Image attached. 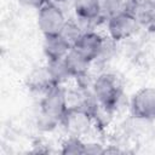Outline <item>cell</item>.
Wrapping results in <instances>:
<instances>
[{"label":"cell","mask_w":155,"mask_h":155,"mask_svg":"<svg viewBox=\"0 0 155 155\" xmlns=\"http://www.w3.org/2000/svg\"><path fill=\"white\" fill-rule=\"evenodd\" d=\"M91 92L97 105L104 111L111 113L119 105L122 96V87L114 74L103 73L93 80Z\"/></svg>","instance_id":"cell-1"},{"label":"cell","mask_w":155,"mask_h":155,"mask_svg":"<svg viewBox=\"0 0 155 155\" xmlns=\"http://www.w3.org/2000/svg\"><path fill=\"white\" fill-rule=\"evenodd\" d=\"M69 108L67 88L61 85H54L42 93V98L39 105V113L44 116L61 124L62 117Z\"/></svg>","instance_id":"cell-2"},{"label":"cell","mask_w":155,"mask_h":155,"mask_svg":"<svg viewBox=\"0 0 155 155\" xmlns=\"http://www.w3.org/2000/svg\"><path fill=\"white\" fill-rule=\"evenodd\" d=\"M63 130L68 136L82 138L96 125L93 114L84 107H69L61 120Z\"/></svg>","instance_id":"cell-3"},{"label":"cell","mask_w":155,"mask_h":155,"mask_svg":"<svg viewBox=\"0 0 155 155\" xmlns=\"http://www.w3.org/2000/svg\"><path fill=\"white\" fill-rule=\"evenodd\" d=\"M38 27L44 36L59 34L68 18L57 2L47 1L38 10Z\"/></svg>","instance_id":"cell-4"},{"label":"cell","mask_w":155,"mask_h":155,"mask_svg":"<svg viewBox=\"0 0 155 155\" xmlns=\"http://www.w3.org/2000/svg\"><path fill=\"white\" fill-rule=\"evenodd\" d=\"M108 38L114 41H124L132 38L139 29V22L128 12L122 11L105 21Z\"/></svg>","instance_id":"cell-5"},{"label":"cell","mask_w":155,"mask_h":155,"mask_svg":"<svg viewBox=\"0 0 155 155\" xmlns=\"http://www.w3.org/2000/svg\"><path fill=\"white\" fill-rule=\"evenodd\" d=\"M131 113L143 121L155 120V87H143L131 98Z\"/></svg>","instance_id":"cell-6"},{"label":"cell","mask_w":155,"mask_h":155,"mask_svg":"<svg viewBox=\"0 0 155 155\" xmlns=\"http://www.w3.org/2000/svg\"><path fill=\"white\" fill-rule=\"evenodd\" d=\"M105 44L107 41L104 36H102L94 29H87L80 36L74 47L93 63L104 53Z\"/></svg>","instance_id":"cell-7"},{"label":"cell","mask_w":155,"mask_h":155,"mask_svg":"<svg viewBox=\"0 0 155 155\" xmlns=\"http://www.w3.org/2000/svg\"><path fill=\"white\" fill-rule=\"evenodd\" d=\"M71 6L76 19L84 25V28L86 24L90 27L94 23L102 22L99 0H71Z\"/></svg>","instance_id":"cell-8"},{"label":"cell","mask_w":155,"mask_h":155,"mask_svg":"<svg viewBox=\"0 0 155 155\" xmlns=\"http://www.w3.org/2000/svg\"><path fill=\"white\" fill-rule=\"evenodd\" d=\"M71 48V45L61 34L44 36L42 51L47 61L63 59Z\"/></svg>","instance_id":"cell-9"},{"label":"cell","mask_w":155,"mask_h":155,"mask_svg":"<svg viewBox=\"0 0 155 155\" xmlns=\"http://www.w3.org/2000/svg\"><path fill=\"white\" fill-rule=\"evenodd\" d=\"M64 62L71 74L73 78L75 79H82L87 75L90 67L92 62L86 58L80 51H78L75 47H73L68 54L64 57Z\"/></svg>","instance_id":"cell-10"},{"label":"cell","mask_w":155,"mask_h":155,"mask_svg":"<svg viewBox=\"0 0 155 155\" xmlns=\"http://www.w3.org/2000/svg\"><path fill=\"white\" fill-rule=\"evenodd\" d=\"M153 0H126L125 11L133 16L140 25H148L153 11Z\"/></svg>","instance_id":"cell-11"},{"label":"cell","mask_w":155,"mask_h":155,"mask_svg":"<svg viewBox=\"0 0 155 155\" xmlns=\"http://www.w3.org/2000/svg\"><path fill=\"white\" fill-rule=\"evenodd\" d=\"M28 86L30 90L40 93H45L48 88L54 86L46 65L40 67L34 71H31V74L28 76Z\"/></svg>","instance_id":"cell-12"},{"label":"cell","mask_w":155,"mask_h":155,"mask_svg":"<svg viewBox=\"0 0 155 155\" xmlns=\"http://www.w3.org/2000/svg\"><path fill=\"white\" fill-rule=\"evenodd\" d=\"M46 68H47L48 74L54 85L64 86V84H67L70 79H73V76L64 62V58L56 59V61H47Z\"/></svg>","instance_id":"cell-13"},{"label":"cell","mask_w":155,"mask_h":155,"mask_svg":"<svg viewBox=\"0 0 155 155\" xmlns=\"http://www.w3.org/2000/svg\"><path fill=\"white\" fill-rule=\"evenodd\" d=\"M85 30L86 29L84 28V25L78 19L76 21L75 19H68L59 34L71 45V47H74Z\"/></svg>","instance_id":"cell-14"},{"label":"cell","mask_w":155,"mask_h":155,"mask_svg":"<svg viewBox=\"0 0 155 155\" xmlns=\"http://www.w3.org/2000/svg\"><path fill=\"white\" fill-rule=\"evenodd\" d=\"M126 0H99L101 8V19L105 23L110 17L125 11Z\"/></svg>","instance_id":"cell-15"},{"label":"cell","mask_w":155,"mask_h":155,"mask_svg":"<svg viewBox=\"0 0 155 155\" xmlns=\"http://www.w3.org/2000/svg\"><path fill=\"white\" fill-rule=\"evenodd\" d=\"M84 144L85 142L80 137L68 136L61 144V154H84Z\"/></svg>","instance_id":"cell-16"},{"label":"cell","mask_w":155,"mask_h":155,"mask_svg":"<svg viewBox=\"0 0 155 155\" xmlns=\"http://www.w3.org/2000/svg\"><path fill=\"white\" fill-rule=\"evenodd\" d=\"M105 150L107 149L99 142L88 140V142H85V144H84V154H92V155L105 154Z\"/></svg>","instance_id":"cell-17"},{"label":"cell","mask_w":155,"mask_h":155,"mask_svg":"<svg viewBox=\"0 0 155 155\" xmlns=\"http://www.w3.org/2000/svg\"><path fill=\"white\" fill-rule=\"evenodd\" d=\"M18 2L25 7L39 10L45 2H47V0H18Z\"/></svg>","instance_id":"cell-18"},{"label":"cell","mask_w":155,"mask_h":155,"mask_svg":"<svg viewBox=\"0 0 155 155\" xmlns=\"http://www.w3.org/2000/svg\"><path fill=\"white\" fill-rule=\"evenodd\" d=\"M148 28L155 30V1H154V6H153V11H151V16H150V21L147 25Z\"/></svg>","instance_id":"cell-19"},{"label":"cell","mask_w":155,"mask_h":155,"mask_svg":"<svg viewBox=\"0 0 155 155\" xmlns=\"http://www.w3.org/2000/svg\"><path fill=\"white\" fill-rule=\"evenodd\" d=\"M47 1H53V2H59V1H64V0H47Z\"/></svg>","instance_id":"cell-20"},{"label":"cell","mask_w":155,"mask_h":155,"mask_svg":"<svg viewBox=\"0 0 155 155\" xmlns=\"http://www.w3.org/2000/svg\"><path fill=\"white\" fill-rule=\"evenodd\" d=\"M153 1H155V0H153Z\"/></svg>","instance_id":"cell-21"}]
</instances>
